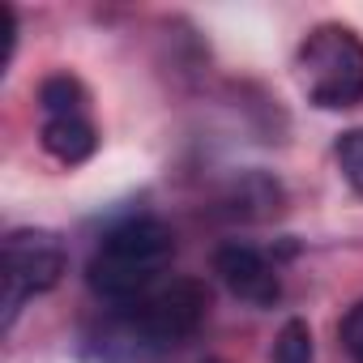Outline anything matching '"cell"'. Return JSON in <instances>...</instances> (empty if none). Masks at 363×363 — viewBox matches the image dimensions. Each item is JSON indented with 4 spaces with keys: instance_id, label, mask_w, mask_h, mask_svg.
I'll use <instances>...</instances> for the list:
<instances>
[{
    "instance_id": "1",
    "label": "cell",
    "mask_w": 363,
    "mask_h": 363,
    "mask_svg": "<svg viewBox=\"0 0 363 363\" xmlns=\"http://www.w3.org/2000/svg\"><path fill=\"white\" fill-rule=\"evenodd\" d=\"M171 257H175L171 227L154 214H128L99 235L86 265V282L107 308H124L150 295L158 282H167L162 274Z\"/></svg>"
},
{
    "instance_id": "2",
    "label": "cell",
    "mask_w": 363,
    "mask_h": 363,
    "mask_svg": "<svg viewBox=\"0 0 363 363\" xmlns=\"http://www.w3.org/2000/svg\"><path fill=\"white\" fill-rule=\"evenodd\" d=\"M210 308V291L197 278H171L158 282L150 295L124 308H107L103 325V350H124L128 359H150L162 354L179 342H189Z\"/></svg>"
},
{
    "instance_id": "3",
    "label": "cell",
    "mask_w": 363,
    "mask_h": 363,
    "mask_svg": "<svg viewBox=\"0 0 363 363\" xmlns=\"http://www.w3.org/2000/svg\"><path fill=\"white\" fill-rule=\"evenodd\" d=\"M295 77L312 107L346 111L363 103V39L337 22L316 26L295 52Z\"/></svg>"
},
{
    "instance_id": "4",
    "label": "cell",
    "mask_w": 363,
    "mask_h": 363,
    "mask_svg": "<svg viewBox=\"0 0 363 363\" xmlns=\"http://www.w3.org/2000/svg\"><path fill=\"white\" fill-rule=\"evenodd\" d=\"M0 265H5V333L18 325V312L35 299L60 286L69 252L56 231L43 227H18L5 235L0 248Z\"/></svg>"
},
{
    "instance_id": "5",
    "label": "cell",
    "mask_w": 363,
    "mask_h": 363,
    "mask_svg": "<svg viewBox=\"0 0 363 363\" xmlns=\"http://www.w3.org/2000/svg\"><path fill=\"white\" fill-rule=\"evenodd\" d=\"M214 274L223 278V286L252 303V308H274L282 299V274H278V261H269V252L252 248V244H223L214 252Z\"/></svg>"
},
{
    "instance_id": "6",
    "label": "cell",
    "mask_w": 363,
    "mask_h": 363,
    "mask_svg": "<svg viewBox=\"0 0 363 363\" xmlns=\"http://www.w3.org/2000/svg\"><path fill=\"white\" fill-rule=\"evenodd\" d=\"M39 141L65 167H77L99 150V133H94L90 116H48L43 128H39Z\"/></svg>"
},
{
    "instance_id": "7",
    "label": "cell",
    "mask_w": 363,
    "mask_h": 363,
    "mask_svg": "<svg viewBox=\"0 0 363 363\" xmlns=\"http://www.w3.org/2000/svg\"><path fill=\"white\" fill-rule=\"evenodd\" d=\"M231 214L240 218H269L282 210V189H278V179H269L265 171H248L240 184L231 189Z\"/></svg>"
},
{
    "instance_id": "8",
    "label": "cell",
    "mask_w": 363,
    "mask_h": 363,
    "mask_svg": "<svg viewBox=\"0 0 363 363\" xmlns=\"http://www.w3.org/2000/svg\"><path fill=\"white\" fill-rule=\"evenodd\" d=\"M39 107L48 116H90V94L73 73H52L39 86Z\"/></svg>"
},
{
    "instance_id": "9",
    "label": "cell",
    "mask_w": 363,
    "mask_h": 363,
    "mask_svg": "<svg viewBox=\"0 0 363 363\" xmlns=\"http://www.w3.org/2000/svg\"><path fill=\"white\" fill-rule=\"evenodd\" d=\"M274 363H312V329L303 320H286L274 337Z\"/></svg>"
},
{
    "instance_id": "10",
    "label": "cell",
    "mask_w": 363,
    "mask_h": 363,
    "mask_svg": "<svg viewBox=\"0 0 363 363\" xmlns=\"http://www.w3.org/2000/svg\"><path fill=\"white\" fill-rule=\"evenodd\" d=\"M337 162H342L346 179H350V184L363 193V128L342 133V141H337Z\"/></svg>"
},
{
    "instance_id": "11",
    "label": "cell",
    "mask_w": 363,
    "mask_h": 363,
    "mask_svg": "<svg viewBox=\"0 0 363 363\" xmlns=\"http://www.w3.org/2000/svg\"><path fill=\"white\" fill-rule=\"evenodd\" d=\"M337 337H342V350L354 359V363H363V299L342 316V325H337Z\"/></svg>"
},
{
    "instance_id": "12",
    "label": "cell",
    "mask_w": 363,
    "mask_h": 363,
    "mask_svg": "<svg viewBox=\"0 0 363 363\" xmlns=\"http://www.w3.org/2000/svg\"><path fill=\"white\" fill-rule=\"evenodd\" d=\"M0 22H5V65L13 60V48H18V13H13V5H0Z\"/></svg>"
},
{
    "instance_id": "13",
    "label": "cell",
    "mask_w": 363,
    "mask_h": 363,
    "mask_svg": "<svg viewBox=\"0 0 363 363\" xmlns=\"http://www.w3.org/2000/svg\"><path fill=\"white\" fill-rule=\"evenodd\" d=\"M206 363H223V359H206Z\"/></svg>"
}]
</instances>
